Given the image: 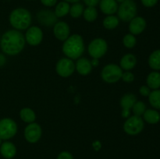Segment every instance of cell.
I'll use <instances>...</instances> for the list:
<instances>
[{
	"label": "cell",
	"mask_w": 160,
	"mask_h": 159,
	"mask_svg": "<svg viewBox=\"0 0 160 159\" xmlns=\"http://www.w3.org/2000/svg\"><path fill=\"white\" fill-rule=\"evenodd\" d=\"M92 65L91 61L87 58H79L75 64V70L82 76H88L92 70Z\"/></svg>",
	"instance_id": "cell-16"
},
{
	"label": "cell",
	"mask_w": 160,
	"mask_h": 159,
	"mask_svg": "<svg viewBox=\"0 0 160 159\" xmlns=\"http://www.w3.org/2000/svg\"><path fill=\"white\" fill-rule=\"evenodd\" d=\"M137 101V98L134 94L127 93L122 96L120 104L121 107V116L124 118H128L131 115V109Z\"/></svg>",
	"instance_id": "cell-12"
},
{
	"label": "cell",
	"mask_w": 160,
	"mask_h": 159,
	"mask_svg": "<svg viewBox=\"0 0 160 159\" xmlns=\"http://www.w3.org/2000/svg\"><path fill=\"white\" fill-rule=\"evenodd\" d=\"M118 2L116 0H100L99 7L106 15H114L118 9Z\"/></svg>",
	"instance_id": "cell-17"
},
{
	"label": "cell",
	"mask_w": 160,
	"mask_h": 159,
	"mask_svg": "<svg viewBox=\"0 0 160 159\" xmlns=\"http://www.w3.org/2000/svg\"><path fill=\"white\" fill-rule=\"evenodd\" d=\"M42 135V127L36 123H29L25 127L24 138L28 143H35L40 140Z\"/></svg>",
	"instance_id": "cell-10"
},
{
	"label": "cell",
	"mask_w": 160,
	"mask_h": 159,
	"mask_svg": "<svg viewBox=\"0 0 160 159\" xmlns=\"http://www.w3.org/2000/svg\"><path fill=\"white\" fill-rule=\"evenodd\" d=\"M131 109H132L133 113H134V115L142 116V115H143L145 110H146V105H145V104L143 101H136L135 104L133 105Z\"/></svg>",
	"instance_id": "cell-29"
},
{
	"label": "cell",
	"mask_w": 160,
	"mask_h": 159,
	"mask_svg": "<svg viewBox=\"0 0 160 159\" xmlns=\"http://www.w3.org/2000/svg\"><path fill=\"white\" fill-rule=\"evenodd\" d=\"M91 63H92V67H96L99 64V61H98V59H93L91 61Z\"/></svg>",
	"instance_id": "cell-39"
},
{
	"label": "cell",
	"mask_w": 160,
	"mask_h": 159,
	"mask_svg": "<svg viewBox=\"0 0 160 159\" xmlns=\"http://www.w3.org/2000/svg\"><path fill=\"white\" fill-rule=\"evenodd\" d=\"M0 41H1V37H0Z\"/></svg>",
	"instance_id": "cell-43"
},
{
	"label": "cell",
	"mask_w": 160,
	"mask_h": 159,
	"mask_svg": "<svg viewBox=\"0 0 160 159\" xmlns=\"http://www.w3.org/2000/svg\"><path fill=\"white\" fill-rule=\"evenodd\" d=\"M116 1H117V2H120V3H121L122 2H123V1H124V0H116Z\"/></svg>",
	"instance_id": "cell-41"
},
{
	"label": "cell",
	"mask_w": 160,
	"mask_h": 159,
	"mask_svg": "<svg viewBox=\"0 0 160 159\" xmlns=\"http://www.w3.org/2000/svg\"><path fill=\"white\" fill-rule=\"evenodd\" d=\"M83 17L87 22H94L98 17V11L96 8L92 6H87L83 12Z\"/></svg>",
	"instance_id": "cell-26"
},
{
	"label": "cell",
	"mask_w": 160,
	"mask_h": 159,
	"mask_svg": "<svg viewBox=\"0 0 160 159\" xmlns=\"http://www.w3.org/2000/svg\"><path fill=\"white\" fill-rule=\"evenodd\" d=\"M121 80L125 83H132L134 80V75L131 72L126 71L122 74Z\"/></svg>",
	"instance_id": "cell-31"
},
{
	"label": "cell",
	"mask_w": 160,
	"mask_h": 159,
	"mask_svg": "<svg viewBox=\"0 0 160 159\" xmlns=\"http://www.w3.org/2000/svg\"><path fill=\"white\" fill-rule=\"evenodd\" d=\"M136 64H137L136 56L131 53H128V54L124 55L121 58L120 62V66L122 70L130 71L135 67Z\"/></svg>",
	"instance_id": "cell-19"
},
{
	"label": "cell",
	"mask_w": 160,
	"mask_h": 159,
	"mask_svg": "<svg viewBox=\"0 0 160 159\" xmlns=\"http://www.w3.org/2000/svg\"><path fill=\"white\" fill-rule=\"evenodd\" d=\"M137 5L134 0H124L118 6L117 15L119 20L123 22H130L137 17Z\"/></svg>",
	"instance_id": "cell-4"
},
{
	"label": "cell",
	"mask_w": 160,
	"mask_h": 159,
	"mask_svg": "<svg viewBox=\"0 0 160 159\" xmlns=\"http://www.w3.org/2000/svg\"><path fill=\"white\" fill-rule=\"evenodd\" d=\"M147 86L150 89L157 90L160 87V73L159 72H152L148 75L146 79Z\"/></svg>",
	"instance_id": "cell-20"
},
{
	"label": "cell",
	"mask_w": 160,
	"mask_h": 159,
	"mask_svg": "<svg viewBox=\"0 0 160 159\" xmlns=\"http://www.w3.org/2000/svg\"><path fill=\"white\" fill-rule=\"evenodd\" d=\"M150 104L156 109H160V90H154L148 95Z\"/></svg>",
	"instance_id": "cell-28"
},
{
	"label": "cell",
	"mask_w": 160,
	"mask_h": 159,
	"mask_svg": "<svg viewBox=\"0 0 160 159\" xmlns=\"http://www.w3.org/2000/svg\"><path fill=\"white\" fill-rule=\"evenodd\" d=\"M62 50L66 57L75 60L81 57L84 52V39L80 34H74L64 41Z\"/></svg>",
	"instance_id": "cell-2"
},
{
	"label": "cell",
	"mask_w": 160,
	"mask_h": 159,
	"mask_svg": "<svg viewBox=\"0 0 160 159\" xmlns=\"http://www.w3.org/2000/svg\"><path fill=\"white\" fill-rule=\"evenodd\" d=\"M2 143V139L0 138V146H1Z\"/></svg>",
	"instance_id": "cell-42"
},
{
	"label": "cell",
	"mask_w": 160,
	"mask_h": 159,
	"mask_svg": "<svg viewBox=\"0 0 160 159\" xmlns=\"http://www.w3.org/2000/svg\"><path fill=\"white\" fill-rule=\"evenodd\" d=\"M20 117L22 121L29 124L34 123L36 119V114L33 109L30 108H23L20 110Z\"/></svg>",
	"instance_id": "cell-21"
},
{
	"label": "cell",
	"mask_w": 160,
	"mask_h": 159,
	"mask_svg": "<svg viewBox=\"0 0 160 159\" xmlns=\"http://www.w3.org/2000/svg\"><path fill=\"white\" fill-rule=\"evenodd\" d=\"M57 159H73V157L69 151H62L59 154Z\"/></svg>",
	"instance_id": "cell-33"
},
{
	"label": "cell",
	"mask_w": 160,
	"mask_h": 159,
	"mask_svg": "<svg viewBox=\"0 0 160 159\" xmlns=\"http://www.w3.org/2000/svg\"><path fill=\"white\" fill-rule=\"evenodd\" d=\"M9 23L17 31H23L30 27L32 21V17L27 9L24 8H17L14 9L9 14Z\"/></svg>",
	"instance_id": "cell-3"
},
{
	"label": "cell",
	"mask_w": 160,
	"mask_h": 159,
	"mask_svg": "<svg viewBox=\"0 0 160 159\" xmlns=\"http://www.w3.org/2000/svg\"><path fill=\"white\" fill-rule=\"evenodd\" d=\"M120 23V20L117 17L114 15H109L103 20L102 25L106 29L113 30L118 26Z\"/></svg>",
	"instance_id": "cell-24"
},
{
	"label": "cell",
	"mask_w": 160,
	"mask_h": 159,
	"mask_svg": "<svg viewBox=\"0 0 160 159\" xmlns=\"http://www.w3.org/2000/svg\"><path fill=\"white\" fill-rule=\"evenodd\" d=\"M146 27V21L142 17H135L130 21L129 31L133 35H138L143 32Z\"/></svg>",
	"instance_id": "cell-15"
},
{
	"label": "cell",
	"mask_w": 160,
	"mask_h": 159,
	"mask_svg": "<svg viewBox=\"0 0 160 159\" xmlns=\"http://www.w3.org/2000/svg\"><path fill=\"white\" fill-rule=\"evenodd\" d=\"M56 71L59 76L63 78L69 77L75 71V63L69 58H62L56 65Z\"/></svg>",
	"instance_id": "cell-9"
},
{
	"label": "cell",
	"mask_w": 160,
	"mask_h": 159,
	"mask_svg": "<svg viewBox=\"0 0 160 159\" xmlns=\"http://www.w3.org/2000/svg\"><path fill=\"white\" fill-rule=\"evenodd\" d=\"M84 4L87 6H92V7H95L97 5L99 4L100 0H83Z\"/></svg>",
	"instance_id": "cell-36"
},
{
	"label": "cell",
	"mask_w": 160,
	"mask_h": 159,
	"mask_svg": "<svg viewBox=\"0 0 160 159\" xmlns=\"http://www.w3.org/2000/svg\"><path fill=\"white\" fill-rule=\"evenodd\" d=\"M70 3L62 1L56 5L54 12L57 18H61V17H66L70 12Z\"/></svg>",
	"instance_id": "cell-23"
},
{
	"label": "cell",
	"mask_w": 160,
	"mask_h": 159,
	"mask_svg": "<svg viewBox=\"0 0 160 159\" xmlns=\"http://www.w3.org/2000/svg\"><path fill=\"white\" fill-rule=\"evenodd\" d=\"M17 132V125L10 118L0 119V138L2 140H9L16 136Z\"/></svg>",
	"instance_id": "cell-8"
},
{
	"label": "cell",
	"mask_w": 160,
	"mask_h": 159,
	"mask_svg": "<svg viewBox=\"0 0 160 159\" xmlns=\"http://www.w3.org/2000/svg\"><path fill=\"white\" fill-rule=\"evenodd\" d=\"M148 65L152 70H160V50H156L150 55Z\"/></svg>",
	"instance_id": "cell-25"
},
{
	"label": "cell",
	"mask_w": 160,
	"mask_h": 159,
	"mask_svg": "<svg viewBox=\"0 0 160 159\" xmlns=\"http://www.w3.org/2000/svg\"><path fill=\"white\" fill-rule=\"evenodd\" d=\"M57 19L55 12L49 9H42L37 13L38 21L42 26H54L57 22Z\"/></svg>",
	"instance_id": "cell-13"
},
{
	"label": "cell",
	"mask_w": 160,
	"mask_h": 159,
	"mask_svg": "<svg viewBox=\"0 0 160 159\" xmlns=\"http://www.w3.org/2000/svg\"><path fill=\"white\" fill-rule=\"evenodd\" d=\"M6 58L3 54L0 53V67H2L6 64Z\"/></svg>",
	"instance_id": "cell-38"
},
{
	"label": "cell",
	"mask_w": 160,
	"mask_h": 159,
	"mask_svg": "<svg viewBox=\"0 0 160 159\" xmlns=\"http://www.w3.org/2000/svg\"><path fill=\"white\" fill-rule=\"evenodd\" d=\"M53 34L56 39L64 41L70 35V26L64 21H57L53 26Z\"/></svg>",
	"instance_id": "cell-14"
},
{
	"label": "cell",
	"mask_w": 160,
	"mask_h": 159,
	"mask_svg": "<svg viewBox=\"0 0 160 159\" xmlns=\"http://www.w3.org/2000/svg\"><path fill=\"white\" fill-rule=\"evenodd\" d=\"M145 123L141 116H129L123 123V131L130 136H135L140 133L144 129Z\"/></svg>",
	"instance_id": "cell-7"
},
{
	"label": "cell",
	"mask_w": 160,
	"mask_h": 159,
	"mask_svg": "<svg viewBox=\"0 0 160 159\" xmlns=\"http://www.w3.org/2000/svg\"><path fill=\"white\" fill-rule=\"evenodd\" d=\"M143 118L149 124H156L160 121V114L154 109H146L143 114Z\"/></svg>",
	"instance_id": "cell-22"
},
{
	"label": "cell",
	"mask_w": 160,
	"mask_h": 159,
	"mask_svg": "<svg viewBox=\"0 0 160 159\" xmlns=\"http://www.w3.org/2000/svg\"><path fill=\"white\" fill-rule=\"evenodd\" d=\"M123 70L117 64H108L105 65L101 71V77L107 84H114L121 80Z\"/></svg>",
	"instance_id": "cell-5"
},
{
	"label": "cell",
	"mask_w": 160,
	"mask_h": 159,
	"mask_svg": "<svg viewBox=\"0 0 160 159\" xmlns=\"http://www.w3.org/2000/svg\"><path fill=\"white\" fill-rule=\"evenodd\" d=\"M0 153L4 158L12 159L17 154V147L13 143L5 140L0 146Z\"/></svg>",
	"instance_id": "cell-18"
},
{
	"label": "cell",
	"mask_w": 160,
	"mask_h": 159,
	"mask_svg": "<svg viewBox=\"0 0 160 159\" xmlns=\"http://www.w3.org/2000/svg\"><path fill=\"white\" fill-rule=\"evenodd\" d=\"M139 93H140L141 95L144 97H147L151 93V90H150L149 87L148 86H142V87L139 88Z\"/></svg>",
	"instance_id": "cell-32"
},
{
	"label": "cell",
	"mask_w": 160,
	"mask_h": 159,
	"mask_svg": "<svg viewBox=\"0 0 160 159\" xmlns=\"http://www.w3.org/2000/svg\"><path fill=\"white\" fill-rule=\"evenodd\" d=\"M92 147H93V148L95 149V151H98L102 148V144L101 143H100V141L96 140V141L93 142V143H92Z\"/></svg>",
	"instance_id": "cell-37"
},
{
	"label": "cell",
	"mask_w": 160,
	"mask_h": 159,
	"mask_svg": "<svg viewBox=\"0 0 160 159\" xmlns=\"http://www.w3.org/2000/svg\"><path fill=\"white\" fill-rule=\"evenodd\" d=\"M158 1H159V0H141L142 5H143L144 6H145V7L148 8L153 7V6H156V5L157 4Z\"/></svg>",
	"instance_id": "cell-34"
},
{
	"label": "cell",
	"mask_w": 160,
	"mask_h": 159,
	"mask_svg": "<svg viewBox=\"0 0 160 159\" xmlns=\"http://www.w3.org/2000/svg\"><path fill=\"white\" fill-rule=\"evenodd\" d=\"M108 51V44L103 38H95L88 46V54L92 59H101Z\"/></svg>",
	"instance_id": "cell-6"
},
{
	"label": "cell",
	"mask_w": 160,
	"mask_h": 159,
	"mask_svg": "<svg viewBox=\"0 0 160 159\" xmlns=\"http://www.w3.org/2000/svg\"><path fill=\"white\" fill-rule=\"evenodd\" d=\"M62 1L64 2H67L68 3H77V2H79L81 0H62Z\"/></svg>",
	"instance_id": "cell-40"
},
{
	"label": "cell",
	"mask_w": 160,
	"mask_h": 159,
	"mask_svg": "<svg viewBox=\"0 0 160 159\" xmlns=\"http://www.w3.org/2000/svg\"><path fill=\"white\" fill-rule=\"evenodd\" d=\"M84 10V7L81 3H73V4L70 6V12H69V13H70L71 17H73V18L74 19H78L83 15Z\"/></svg>",
	"instance_id": "cell-27"
},
{
	"label": "cell",
	"mask_w": 160,
	"mask_h": 159,
	"mask_svg": "<svg viewBox=\"0 0 160 159\" xmlns=\"http://www.w3.org/2000/svg\"><path fill=\"white\" fill-rule=\"evenodd\" d=\"M23 34L17 30H9L2 34L0 47L4 54L8 55H17L23 50L25 46Z\"/></svg>",
	"instance_id": "cell-1"
},
{
	"label": "cell",
	"mask_w": 160,
	"mask_h": 159,
	"mask_svg": "<svg viewBox=\"0 0 160 159\" xmlns=\"http://www.w3.org/2000/svg\"><path fill=\"white\" fill-rule=\"evenodd\" d=\"M137 44V39L135 36L131 34H128L123 37V45L127 48H133Z\"/></svg>",
	"instance_id": "cell-30"
},
{
	"label": "cell",
	"mask_w": 160,
	"mask_h": 159,
	"mask_svg": "<svg viewBox=\"0 0 160 159\" xmlns=\"http://www.w3.org/2000/svg\"><path fill=\"white\" fill-rule=\"evenodd\" d=\"M25 41L31 46H37L42 43L43 40V32L40 27L37 26H30L27 29L24 35Z\"/></svg>",
	"instance_id": "cell-11"
},
{
	"label": "cell",
	"mask_w": 160,
	"mask_h": 159,
	"mask_svg": "<svg viewBox=\"0 0 160 159\" xmlns=\"http://www.w3.org/2000/svg\"><path fill=\"white\" fill-rule=\"evenodd\" d=\"M58 0H40L42 5H44L46 7H52L55 6L57 3Z\"/></svg>",
	"instance_id": "cell-35"
}]
</instances>
